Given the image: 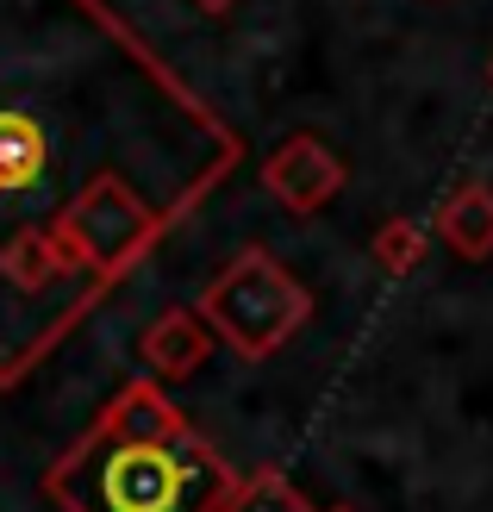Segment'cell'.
Instances as JSON below:
<instances>
[{
    "mask_svg": "<svg viewBox=\"0 0 493 512\" xmlns=\"http://www.w3.org/2000/svg\"><path fill=\"white\" fill-rule=\"evenodd\" d=\"M63 500L75 512H206L219 500V469L200 450L107 444L63 469Z\"/></svg>",
    "mask_w": 493,
    "mask_h": 512,
    "instance_id": "obj_1",
    "label": "cell"
},
{
    "mask_svg": "<svg viewBox=\"0 0 493 512\" xmlns=\"http://www.w3.org/2000/svg\"><path fill=\"white\" fill-rule=\"evenodd\" d=\"M50 169V138L32 113H0V200L38 188Z\"/></svg>",
    "mask_w": 493,
    "mask_h": 512,
    "instance_id": "obj_5",
    "label": "cell"
},
{
    "mask_svg": "<svg viewBox=\"0 0 493 512\" xmlns=\"http://www.w3.org/2000/svg\"><path fill=\"white\" fill-rule=\"evenodd\" d=\"M200 356H206V338H200V325L188 313H169L157 331H150V363H157V369L181 375V369H194Z\"/></svg>",
    "mask_w": 493,
    "mask_h": 512,
    "instance_id": "obj_7",
    "label": "cell"
},
{
    "mask_svg": "<svg viewBox=\"0 0 493 512\" xmlns=\"http://www.w3.org/2000/svg\"><path fill=\"white\" fill-rule=\"evenodd\" d=\"M269 188L288 200V207H319V200L337 188V163L325 157L319 138H288V150L269 157Z\"/></svg>",
    "mask_w": 493,
    "mask_h": 512,
    "instance_id": "obj_4",
    "label": "cell"
},
{
    "mask_svg": "<svg viewBox=\"0 0 493 512\" xmlns=\"http://www.w3.org/2000/svg\"><path fill=\"white\" fill-rule=\"evenodd\" d=\"M231 512H306V500L288 488V481H256V488H244L238 500H231Z\"/></svg>",
    "mask_w": 493,
    "mask_h": 512,
    "instance_id": "obj_10",
    "label": "cell"
},
{
    "mask_svg": "<svg viewBox=\"0 0 493 512\" xmlns=\"http://www.w3.org/2000/svg\"><path fill=\"white\" fill-rule=\"evenodd\" d=\"M50 269H57V263H50V250L38 244V232H19V244L7 250V275L19 281V288H38Z\"/></svg>",
    "mask_w": 493,
    "mask_h": 512,
    "instance_id": "obj_9",
    "label": "cell"
},
{
    "mask_svg": "<svg viewBox=\"0 0 493 512\" xmlns=\"http://www.w3.org/2000/svg\"><path fill=\"white\" fill-rule=\"evenodd\" d=\"M444 238L462 256H487L493 250V194L487 188H462L444 207Z\"/></svg>",
    "mask_w": 493,
    "mask_h": 512,
    "instance_id": "obj_6",
    "label": "cell"
},
{
    "mask_svg": "<svg viewBox=\"0 0 493 512\" xmlns=\"http://www.w3.org/2000/svg\"><path fill=\"white\" fill-rule=\"evenodd\" d=\"M69 232H75V244H82L100 269H113V263H125V256L144 244L150 219H144V207H138V200L125 194L119 182H94L82 200H75Z\"/></svg>",
    "mask_w": 493,
    "mask_h": 512,
    "instance_id": "obj_3",
    "label": "cell"
},
{
    "mask_svg": "<svg viewBox=\"0 0 493 512\" xmlns=\"http://www.w3.org/2000/svg\"><path fill=\"white\" fill-rule=\"evenodd\" d=\"M206 319L225 331V344L263 356L306 319V288L294 275H281L269 256H244V263L225 269L219 288L206 294Z\"/></svg>",
    "mask_w": 493,
    "mask_h": 512,
    "instance_id": "obj_2",
    "label": "cell"
},
{
    "mask_svg": "<svg viewBox=\"0 0 493 512\" xmlns=\"http://www.w3.org/2000/svg\"><path fill=\"white\" fill-rule=\"evenodd\" d=\"M113 431H132L125 444H163V438H175V419H169V406L157 394L132 388V394H125V406L113 413Z\"/></svg>",
    "mask_w": 493,
    "mask_h": 512,
    "instance_id": "obj_8",
    "label": "cell"
},
{
    "mask_svg": "<svg viewBox=\"0 0 493 512\" xmlns=\"http://www.w3.org/2000/svg\"><path fill=\"white\" fill-rule=\"evenodd\" d=\"M200 7H225V0H200Z\"/></svg>",
    "mask_w": 493,
    "mask_h": 512,
    "instance_id": "obj_11",
    "label": "cell"
}]
</instances>
